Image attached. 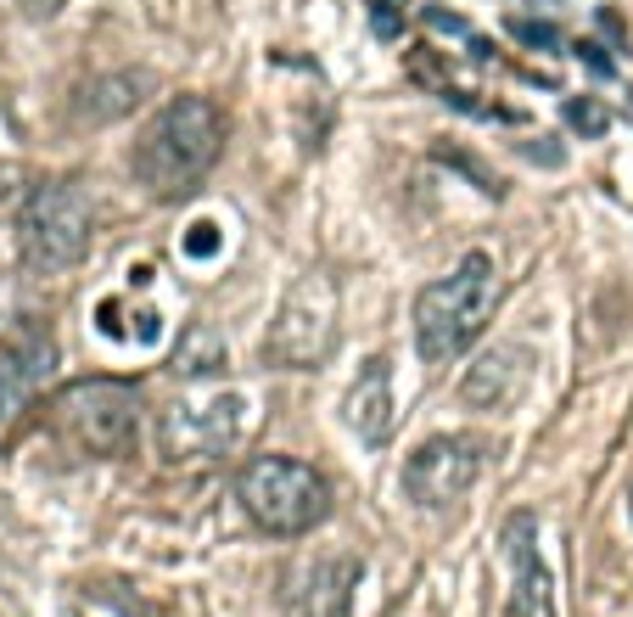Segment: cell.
<instances>
[{
  "instance_id": "1",
  "label": "cell",
  "mask_w": 633,
  "mask_h": 617,
  "mask_svg": "<svg viewBox=\"0 0 633 617\" xmlns=\"http://www.w3.org/2000/svg\"><path fill=\"white\" fill-rule=\"evenodd\" d=\"M225 146V113L208 96H174L135 141V180L152 197H185Z\"/></svg>"
},
{
  "instance_id": "2",
  "label": "cell",
  "mask_w": 633,
  "mask_h": 617,
  "mask_svg": "<svg viewBox=\"0 0 633 617\" xmlns=\"http://www.w3.org/2000/svg\"><path fill=\"white\" fill-rule=\"evenodd\" d=\"M493 298H499V275H493L488 253H465L460 270L432 281L415 298V343H421L426 365H449L454 354L477 343L493 315Z\"/></svg>"
},
{
  "instance_id": "3",
  "label": "cell",
  "mask_w": 633,
  "mask_h": 617,
  "mask_svg": "<svg viewBox=\"0 0 633 617\" xmlns=\"http://www.w3.org/2000/svg\"><path fill=\"white\" fill-rule=\"evenodd\" d=\"M241 511L258 522L264 533H281V539H297V533H309L325 522L331 511V488L314 466L292 455H258L241 466Z\"/></svg>"
},
{
  "instance_id": "4",
  "label": "cell",
  "mask_w": 633,
  "mask_h": 617,
  "mask_svg": "<svg viewBox=\"0 0 633 617\" xmlns=\"http://www.w3.org/2000/svg\"><path fill=\"white\" fill-rule=\"evenodd\" d=\"M17 242H23V264L40 275H62L90 253V230H96V208L73 180H51L34 186L29 208L17 219Z\"/></svg>"
},
{
  "instance_id": "5",
  "label": "cell",
  "mask_w": 633,
  "mask_h": 617,
  "mask_svg": "<svg viewBox=\"0 0 633 617\" xmlns=\"http://www.w3.org/2000/svg\"><path fill=\"white\" fill-rule=\"evenodd\" d=\"M331 337H337V281L320 270L297 275L286 287L281 309H275V320H269V337H264L269 365L309 371L314 359H325Z\"/></svg>"
},
{
  "instance_id": "6",
  "label": "cell",
  "mask_w": 633,
  "mask_h": 617,
  "mask_svg": "<svg viewBox=\"0 0 633 617\" xmlns=\"http://www.w3.org/2000/svg\"><path fill=\"white\" fill-rule=\"evenodd\" d=\"M57 416L73 432V444L90 455H124L135 444V393L124 382H107V376L73 382L57 399Z\"/></svg>"
},
{
  "instance_id": "7",
  "label": "cell",
  "mask_w": 633,
  "mask_h": 617,
  "mask_svg": "<svg viewBox=\"0 0 633 617\" xmlns=\"http://www.w3.org/2000/svg\"><path fill=\"white\" fill-rule=\"evenodd\" d=\"M482 438H465V432H449V438H426L415 455L404 460V494L421 511H443V505L465 500L471 483L482 477Z\"/></svg>"
},
{
  "instance_id": "8",
  "label": "cell",
  "mask_w": 633,
  "mask_h": 617,
  "mask_svg": "<svg viewBox=\"0 0 633 617\" xmlns=\"http://www.w3.org/2000/svg\"><path fill=\"white\" fill-rule=\"evenodd\" d=\"M241 410L247 404L230 399H208V404H174L163 416V455L169 460H213L225 455L241 438Z\"/></svg>"
},
{
  "instance_id": "9",
  "label": "cell",
  "mask_w": 633,
  "mask_h": 617,
  "mask_svg": "<svg viewBox=\"0 0 633 617\" xmlns=\"http://www.w3.org/2000/svg\"><path fill=\"white\" fill-rule=\"evenodd\" d=\"M505 556H510V617H555V578L538 561V517L516 511L505 522Z\"/></svg>"
},
{
  "instance_id": "10",
  "label": "cell",
  "mask_w": 633,
  "mask_h": 617,
  "mask_svg": "<svg viewBox=\"0 0 633 617\" xmlns=\"http://www.w3.org/2000/svg\"><path fill=\"white\" fill-rule=\"evenodd\" d=\"M359 561L353 556H314L292 573V612L297 617H348L353 606V584H359Z\"/></svg>"
},
{
  "instance_id": "11",
  "label": "cell",
  "mask_w": 633,
  "mask_h": 617,
  "mask_svg": "<svg viewBox=\"0 0 633 617\" xmlns=\"http://www.w3.org/2000/svg\"><path fill=\"white\" fill-rule=\"evenodd\" d=\"M57 365V348L40 326H12L6 331V354H0V421H12L34 388Z\"/></svg>"
},
{
  "instance_id": "12",
  "label": "cell",
  "mask_w": 633,
  "mask_h": 617,
  "mask_svg": "<svg viewBox=\"0 0 633 617\" xmlns=\"http://www.w3.org/2000/svg\"><path fill=\"white\" fill-rule=\"evenodd\" d=\"M527 376H533V354L521 343H499L465 371L460 399L471 404V410H510V404L527 393Z\"/></svg>"
},
{
  "instance_id": "13",
  "label": "cell",
  "mask_w": 633,
  "mask_h": 617,
  "mask_svg": "<svg viewBox=\"0 0 633 617\" xmlns=\"http://www.w3.org/2000/svg\"><path fill=\"white\" fill-rule=\"evenodd\" d=\"M348 427L365 438V444H381L393 432V365L381 354L365 359V371L348 393Z\"/></svg>"
},
{
  "instance_id": "14",
  "label": "cell",
  "mask_w": 633,
  "mask_h": 617,
  "mask_svg": "<svg viewBox=\"0 0 633 617\" xmlns=\"http://www.w3.org/2000/svg\"><path fill=\"white\" fill-rule=\"evenodd\" d=\"M152 90V73H101V79H90L85 90H79V101H73V113L85 118V124H113V118L135 113V101Z\"/></svg>"
},
{
  "instance_id": "15",
  "label": "cell",
  "mask_w": 633,
  "mask_h": 617,
  "mask_svg": "<svg viewBox=\"0 0 633 617\" xmlns=\"http://www.w3.org/2000/svg\"><path fill=\"white\" fill-rule=\"evenodd\" d=\"M225 371V337L213 326H185L180 354H174V376H219Z\"/></svg>"
},
{
  "instance_id": "16",
  "label": "cell",
  "mask_w": 633,
  "mask_h": 617,
  "mask_svg": "<svg viewBox=\"0 0 633 617\" xmlns=\"http://www.w3.org/2000/svg\"><path fill=\"white\" fill-rule=\"evenodd\" d=\"M404 73L415 79V85H426V90H449V68H443V57H437L432 45H415V51H404Z\"/></svg>"
},
{
  "instance_id": "17",
  "label": "cell",
  "mask_w": 633,
  "mask_h": 617,
  "mask_svg": "<svg viewBox=\"0 0 633 617\" xmlns=\"http://www.w3.org/2000/svg\"><path fill=\"white\" fill-rule=\"evenodd\" d=\"M29 197H34L29 174L17 169V163H0V225H6V219H23Z\"/></svg>"
},
{
  "instance_id": "18",
  "label": "cell",
  "mask_w": 633,
  "mask_h": 617,
  "mask_svg": "<svg viewBox=\"0 0 633 617\" xmlns=\"http://www.w3.org/2000/svg\"><path fill=\"white\" fill-rule=\"evenodd\" d=\"M566 124H572L577 135H589V141H594V135L611 130V113H605L594 96H572V101H566Z\"/></svg>"
},
{
  "instance_id": "19",
  "label": "cell",
  "mask_w": 633,
  "mask_h": 617,
  "mask_svg": "<svg viewBox=\"0 0 633 617\" xmlns=\"http://www.w3.org/2000/svg\"><path fill=\"white\" fill-rule=\"evenodd\" d=\"M505 29L516 34L521 45H533V51H555V45H561V29H555V23H544V17H521V12H510V17H505Z\"/></svg>"
},
{
  "instance_id": "20",
  "label": "cell",
  "mask_w": 633,
  "mask_h": 617,
  "mask_svg": "<svg viewBox=\"0 0 633 617\" xmlns=\"http://www.w3.org/2000/svg\"><path fill=\"white\" fill-rule=\"evenodd\" d=\"M432 152H437V158H443V163H454V169H460V174H471V186H477V191H499V180H493V174L482 169L477 158H471V152H460V146H449V141H437Z\"/></svg>"
},
{
  "instance_id": "21",
  "label": "cell",
  "mask_w": 633,
  "mask_h": 617,
  "mask_svg": "<svg viewBox=\"0 0 633 617\" xmlns=\"http://www.w3.org/2000/svg\"><path fill=\"white\" fill-rule=\"evenodd\" d=\"M404 6L409 0H370V29H376V40H398V34H404Z\"/></svg>"
},
{
  "instance_id": "22",
  "label": "cell",
  "mask_w": 633,
  "mask_h": 617,
  "mask_svg": "<svg viewBox=\"0 0 633 617\" xmlns=\"http://www.w3.org/2000/svg\"><path fill=\"white\" fill-rule=\"evenodd\" d=\"M185 253H191V259H213V253H219V247H225V230L213 225V219H197V225L185 230Z\"/></svg>"
},
{
  "instance_id": "23",
  "label": "cell",
  "mask_w": 633,
  "mask_h": 617,
  "mask_svg": "<svg viewBox=\"0 0 633 617\" xmlns=\"http://www.w3.org/2000/svg\"><path fill=\"white\" fill-rule=\"evenodd\" d=\"M577 57L589 62V68L600 73V79H611V73H617V62L605 57V45H594V40H583V45H577Z\"/></svg>"
},
{
  "instance_id": "24",
  "label": "cell",
  "mask_w": 633,
  "mask_h": 617,
  "mask_svg": "<svg viewBox=\"0 0 633 617\" xmlns=\"http://www.w3.org/2000/svg\"><path fill=\"white\" fill-rule=\"evenodd\" d=\"M62 6H68V0H17V12L29 17V23H51Z\"/></svg>"
},
{
  "instance_id": "25",
  "label": "cell",
  "mask_w": 633,
  "mask_h": 617,
  "mask_svg": "<svg viewBox=\"0 0 633 617\" xmlns=\"http://www.w3.org/2000/svg\"><path fill=\"white\" fill-rule=\"evenodd\" d=\"M521 152H527L533 163H544V169H561V163H566V152H561V146H549V141H533V146H521Z\"/></svg>"
},
{
  "instance_id": "26",
  "label": "cell",
  "mask_w": 633,
  "mask_h": 617,
  "mask_svg": "<svg viewBox=\"0 0 633 617\" xmlns=\"http://www.w3.org/2000/svg\"><path fill=\"white\" fill-rule=\"evenodd\" d=\"M426 23H432V29H449V34H465V17L460 12H443V6H432V12H426Z\"/></svg>"
},
{
  "instance_id": "27",
  "label": "cell",
  "mask_w": 633,
  "mask_h": 617,
  "mask_svg": "<svg viewBox=\"0 0 633 617\" xmlns=\"http://www.w3.org/2000/svg\"><path fill=\"white\" fill-rule=\"evenodd\" d=\"M135 320H141V326H135V331H141V343H157V331H163V315H157V309H141Z\"/></svg>"
},
{
  "instance_id": "28",
  "label": "cell",
  "mask_w": 633,
  "mask_h": 617,
  "mask_svg": "<svg viewBox=\"0 0 633 617\" xmlns=\"http://www.w3.org/2000/svg\"><path fill=\"white\" fill-rule=\"evenodd\" d=\"M600 29L611 34V40H622V34H628V23H622V17L611 12V6H605V12H600Z\"/></svg>"
},
{
  "instance_id": "29",
  "label": "cell",
  "mask_w": 633,
  "mask_h": 617,
  "mask_svg": "<svg viewBox=\"0 0 633 617\" xmlns=\"http://www.w3.org/2000/svg\"><path fill=\"white\" fill-rule=\"evenodd\" d=\"M96 326L107 331V337H118V331H124V326H118V303H101V320H96Z\"/></svg>"
}]
</instances>
